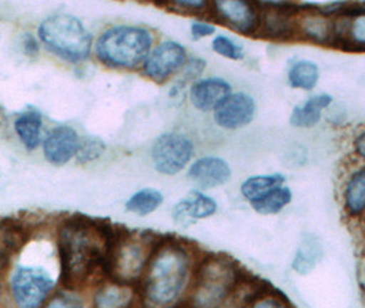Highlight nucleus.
<instances>
[{
	"label": "nucleus",
	"instance_id": "nucleus-1",
	"mask_svg": "<svg viewBox=\"0 0 365 308\" xmlns=\"http://www.w3.org/2000/svg\"><path fill=\"white\" fill-rule=\"evenodd\" d=\"M115 232L109 225L92 219H71L59 229L58 245L62 282L69 290L84 287L106 262Z\"/></svg>",
	"mask_w": 365,
	"mask_h": 308
},
{
	"label": "nucleus",
	"instance_id": "nucleus-2",
	"mask_svg": "<svg viewBox=\"0 0 365 308\" xmlns=\"http://www.w3.org/2000/svg\"><path fill=\"white\" fill-rule=\"evenodd\" d=\"M191 250L179 241H161L151 256L142 278V294L147 304L166 307L176 304L191 285L195 274Z\"/></svg>",
	"mask_w": 365,
	"mask_h": 308
},
{
	"label": "nucleus",
	"instance_id": "nucleus-3",
	"mask_svg": "<svg viewBox=\"0 0 365 308\" xmlns=\"http://www.w3.org/2000/svg\"><path fill=\"white\" fill-rule=\"evenodd\" d=\"M190 290V303L198 307H217L235 294L240 272L225 256H209L198 265Z\"/></svg>",
	"mask_w": 365,
	"mask_h": 308
},
{
	"label": "nucleus",
	"instance_id": "nucleus-4",
	"mask_svg": "<svg viewBox=\"0 0 365 308\" xmlns=\"http://www.w3.org/2000/svg\"><path fill=\"white\" fill-rule=\"evenodd\" d=\"M153 35L140 26H114L98 38L95 53L98 59L115 69H133L145 63L153 48Z\"/></svg>",
	"mask_w": 365,
	"mask_h": 308
},
{
	"label": "nucleus",
	"instance_id": "nucleus-5",
	"mask_svg": "<svg viewBox=\"0 0 365 308\" xmlns=\"http://www.w3.org/2000/svg\"><path fill=\"white\" fill-rule=\"evenodd\" d=\"M158 244L147 233H115L106 262V272L120 284L132 285L140 281Z\"/></svg>",
	"mask_w": 365,
	"mask_h": 308
},
{
	"label": "nucleus",
	"instance_id": "nucleus-6",
	"mask_svg": "<svg viewBox=\"0 0 365 308\" xmlns=\"http://www.w3.org/2000/svg\"><path fill=\"white\" fill-rule=\"evenodd\" d=\"M38 37L50 53L71 63L84 62L91 54V33L80 19L69 14L44 19L38 26Z\"/></svg>",
	"mask_w": 365,
	"mask_h": 308
},
{
	"label": "nucleus",
	"instance_id": "nucleus-7",
	"mask_svg": "<svg viewBox=\"0 0 365 308\" xmlns=\"http://www.w3.org/2000/svg\"><path fill=\"white\" fill-rule=\"evenodd\" d=\"M262 4L258 0H210L215 21L243 36H257Z\"/></svg>",
	"mask_w": 365,
	"mask_h": 308
},
{
	"label": "nucleus",
	"instance_id": "nucleus-8",
	"mask_svg": "<svg viewBox=\"0 0 365 308\" xmlns=\"http://www.w3.org/2000/svg\"><path fill=\"white\" fill-rule=\"evenodd\" d=\"M195 152L194 142L180 132H166L151 148V161L155 170L165 176H175L191 162Z\"/></svg>",
	"mask_w": 365,
	"mask_h": 308
},
{
	"label": "nucleus",
	"instance_id": "nucleus-9",
	"mask_svg": "<svg viewBox=\"0 0 365 308\" xmlns=\"http://www.w3.org/2000/svg\"><path fill=\"white\" fill-rule=\"evenodd\" d=\"M54 281L50 274L40 267H19L11 278V293L19 307L41 306L51 290Z\"/></svg>",
	"mask_w": 365,
	"mask_h": 308
},
{
	"label": "nucleus",
	"instance_id": "nucleus-10",
	"mask_svg": "<svg viewBox=\"0 0 365 308\" xmlns=\"http://www.w3.org/2000/svg\"><path fill=\"white\" fill-rule=\"evenodd\" d=\"M188 55L184 46L175 40H166L158 44L145 60L143 72L155 83H164L173 74L180 72Z\"/></svg>",
	"mask_w": 365,
	"mask_h": 308
},
{
	"label": "nucleus",
	"instance_id": "nucleus-11",
	"mask_svg": "<svg viewBox=\"0 0 365 308\" xmlns=\"http://www.w3.org/2000/svg\"><path fill=\"white\" fill-rule=\"evenodd\" d=\"M257 115L256 99L246 92H231L213 111L215 124L224 130L249 127Z\"/></svg>",
	"mask_w": 365,
	"mask_h": 308
},
{
	"label": "nucleus",
	"instance_id": "nucleus-12",
	"mask_svg": "<svg viewBox=\"0 0 365 308\" xmlns=\"http://www.w3.org/2000/svg\"><path fill=\"white\" fill-rule=\"evenodd\" d=\"M334 47L365 53V6L345 9L334 16Z\"/></svg>",
	"mask_w": 365,
	"mask_h": 308
},
{
	"label": "nucleus",
	"instance_id": "nucleus-13",
	"mask_svg": "<svg viewBox=\"0 0 365 308\" xmlns=\"http://www.w3.org/2000/svg\"><path fill=\"white\" fill-rule=\"evenodd\" d=\"M295 38L316 46H334V16L322 10H297L294 21Z\"/></svg>",
	"mask_w": 365,
	"mask_h": 308
},
{
	"label": "nucleus",
	"instance_id": "nucleus-14",
	"mask_svg": "<svg viewBox=\"0 0 365 308\" xmlns=\"http://www.w3.org/2000/svg\"><path fill=\"white\" fill-rule=\"evenodd\" d=\"M297 10L298 9H294L287 4L262 6L257 36L271 40L294 38V21Z\"/></svg>",
	"mask_w": 365,
	"mask_h": 308
},
{
	"label": "nucleus",
	"instance_id": "nucleus-15",
	"mask_svg": "<svg viewBox=\"0 0 365 308\" xmlns=\"http://www.w3.org/2000/svg\"><path fill=\"white\" fill-rule=\"evenodd\" d=\"M232 92V85L222 77H203L195 80L188 91L194 109L201 112H213L220 103Z\"/></svg>",
	"mask_w": 365,
	"mask_h": 308
},
{
	"label": "nucleus",
	"instance_id": "nucleus-16",
	"mask_svg": "<svg viewBox=\"0 0 365 308\" xmlns=\"http://www.w3.org/2000/svg\"><path fill=\"white\" fill-rule=\"evenodd\" d=\"M231 177V166L220 156H202L188 169V179L201 189H212L225 185Z\"/></svg>",
	"mask_w": 365,
	"mask_h": 308
},
{
	"label": "nucleus",
	"instance_id": "nucleus-17",
	"mask_svg": "<svg viewBox=\"0 0 365 308\" xmlns=\"http://www.w3.org/2000/svg\"><path fill=\"white\" fill-rule=\"evenodd\" d=\"M219 206L217 201L205 195L202 191H192L184 199L179 200L173 210L172 218L180 226H190L198 219L212 217L216 214Z\"/></svg>",
	"mask_w": 365,
	"mask_h": 308
},
{
	"label": "nucleus",
	"instance_id": "nucleus-18",
	"mask_svg": "<svg viewBox=\"0 0 365 308\" xmlns=\"http://www.w3.org/2000/svg\"><path fill=\"white\" fill-rule=\"evenodd\" d=\"M78 143L80 139L73 127H55L43 143V152L50 164L61 166L76 156Z\"/></svg>",
	"mask_w": 365,
	"mask_h": 308
},
{
	"label": "nucleus",
	"instance_id": "nucleus-19",
	"mask_svg": "<svg viewBox=\"0 0 365 308\" xmlns=\"http://www.w3.org/2000/svg\"><path fill=\"white\" fill-rule=\"evenodd\" d=\"M334 97L329 93H317L304 103L295 105L290 114V125L298 129H311L320 124L323 111L332 105Z\"/></svg>",
	"mask_w": 365,
	"mask_h": 308
},
{
	"label": "nucleus",
	"instance_id": "nucleus-20",
	"mask_svg": "<svg viewBox=\"0 0 365 308\" xmlns=\"http://www.w3.org/2000/svg\"><path fill=\"white\" fill-rule=\"evenodd\" d=\"M322 259L323 245L320 238L314 235H304L292 259V270L297 274L307 275L317 267Z\"/></svg>",
	"mask_w": 365,
	"mask_h": 308
},
{
	"label": "nucleus",
	"instance_id": "nucleus-21",
	"mask_svg": "<svg viewBox=\"0 0 365 308\" xmlns=\"http://www.w3.org/2000/svg\"><path fill=\"white\" fill-rule=\"evenodd\" d=\"M320 80L319 65L309 59H299L294 62L287 72V83L292 90L311 92L316 88Z\"/></svg>",
	"mask_w": 365,
	"mask_h": 308
},
{
	"label": "nucleus",
	"instance_id": "nucleus-22",
	"mask_svg": "<svg viewBox=\"0 0 365 308\" xmlns=\"http://www.w3.org/2000/svg\"><path fill=\"white\" fill-rule=\"evenodd\" d=\"M345 210L350 217H361L365 214V166L356 170L345 186L344 192Z\"/></svg>",
	"mask_w": 365,
	"mask_h": 308
},
{
	"label": "nucleus",
	"instance_id": "nucleus-23",
	"mask_svg": "<svg viewBox=\"0 0 365 308\" xmlns=\"http://www.w3.org/2000/svg\"><path fill=\"white\" fill-rule=\"evenodd\" d=\"M26 237L22 228L10 221H0V272L22 248Z\"/></svg>",
	"mask_w": 365,
	"mask_h": 308
},
{
	"label": "nucleus",
	"instance_id": "nucleus-24",
	"mask_svg": "<svg viewBox=\"0 0 365 308\" xmlns=\"http://www.w3.org/2000/svg\"><path fill=\"white\" fill-rule=\"evenodd\" d=\"M292 200V189L283 184L267 192L261 198L250 201V206L261 216H274L279 214L286 206H289Z\"/></svg>",
	"mask_w": 365,
	"mask_h": 308
},
{
	"label": "nucleus",
	"instance_id": "nucleus-25",
	"mask_svg": "<svg viewBox=\"0 0 365 308\" xmlns=\"http://www.w3.org/2000/svg\"><path fill=\"white\" fill-rule=\"evenodd\" d=\"M41 127H43L41 117L34 111L19 115L14 122V129L21 143L29 151L35 149L40 144Z\"/></svg>",
	"mask_w": 365,
	"mask_h": 308
},
{
	"label": "nucleus",
	"instance_id": "nucleus-26",
	"mask_svg": "<svg viewBox=\"0 0 365 308\" xmlns=\"http://www.w3.org/2000/svg\"><path fill=\"white\" fill-rule=\"evenodd\" d=\"M284 182H286V177L280 173L253 176L242 182L240 193H242L243 199L247 200L250 203L253 200L261 198L267 192L272 191L276 186L283 185Z\"/></svg>",
	"mask_w": 365,
	"mask_h": 308
},
{
	"label": "nucleus",
	"instance_id": "nucleus-27",
	"mask_svg": "<svg viewBox=\"0 0 365 308\" xmlns=\"http://www.w3.org/2000/svg\"><path fill=\"white\" fill-rule=\"evenodd\" d=\"M164 203V195L154 188H145L138 191L129 198L125 208L129 213L145 217L154 213Z\"/></svg>",
	"mask_w": 365,
	"mask_h": 308
},
{
	"label": "nucleus",
	"instance_id": "nucleus-28",
	"mask_svg": "<svg viewBox=\"0 0 365 308\" xmlns=\"http://www.w3.org/2000/svg\"><path fill=\"white\" fill-rule=\"evenodd\" d=\"M132 302V290L125 284H110L96 292L95 304L98 307H127Z\"/></svg>",
	"mask_w": 365,
	"mask_h": 308
},
{
	"label": "nucleus",
	"instance_id": "nucleus-29",
	"mask_svg": "<svg viewBox=\"0 0 365 308\" xmlns=\"http://www.w3.org/2000/svg\"><path fill=\"white\" fill-rule=\"evenodd\" d=\"M212 50L216 54L230 60H243L246 56L243 46L225 35H217L213 38Z\"/></svg>",
	"mask_w": 365,
	"mask_h": 308
},
{
	"label": "nucleus",
	"instance_id": "nucleus-30",
	"mask_svg": "<svg viewBox=\"0 0 365 308\" xmlns=\"http://www.w3.org/2000/svg\"><path fill=\"white\" fill-rule=\"evenodd\" d=\"M106 145L96 139V137H87L80 140L78 143V148H77V159L81 164H88V162H93L96 159H99L102 156V154L105 152Z\"/></svg>",
	"mask_w": 365,
	"mask_h": 308
},
{
	"label": "nucleus",
	"instance_id": "nucleus-31",
	"mask_svg": "<svg viewBox=\"0 0 365 308\" xmlns=\"http://www.w3.org/2000/svg\"><path fill=\"white\" fill-rule=\"evenodd\" d=\"M164 4L191 14H201L205 11H209L210 0H161Z\"/></svg>",
	"mask_w": 365,
	"mask_h": 308
},
{
	"label": "nucleus",
	"instance_id": "nucleus-32",
	"mask_svg": "<svg viewBox=\"0 0 365 308\" xmlns=\"http://www.w3.org/2000/svg\"><path fill=\"white\" fill-rule=\"evenodd\" d=\"M205 69H206V60L205 59L198 58V56L188 58L182 69L184 83H187V81L194 83L195 80L201 78L202 73L205 72Z\"/></svg>",
	"mask_w": 365,
	"mask_h": 308
},
{
	"label": "nucleus",
	"instance_id": "nucleus-33",
	"mask_svg": "<svg viewBox=\"0 0 365 308\" xmlns=\"http://www.w3.org/2000/svg\"><path fill=\"white\" fill-rule=\"evenodd\" d=\"M216 31V25L207 21H194L190 28L192 40H202L205 37L213 36Z\"/></svg>",
	"mask_w": 365,
	"mask_h": 308
},
{
	"label": "nucleus",
	"instance_id": "nucleus-34",
	"mask_svg": "<svg viewBox=\"0 0 365 308\" xmlns=\"http://www.w3.org/2000/svg\"><path fill=\"white\" fill-rule=\"evenodd\" d=\"M353 148L357 156H360L361 159H365V129H363L354 139L353 142Z\"/></svg>",
	"mask_w": 365,
	"mask_h": 308
},
{
	"label": "nucleus",
	"instance_id": "nucleus-35",
	"mask_svg": "<svg viewBox=\"0 0 365 308\" xmlns=\"http://www.w3.org/2000/svg\"><path fill=\"white\" fill-rule=\"evenodd\" d=\"M24 50L29 56L37 54V51H38V46H37L35 37L31 36L29 33H26L24 36Z\"/></svg>",
	"mask_w": 365,
	"mask_h": 308
},
{
	"label": "nucleus",
	"instance_id": "nucleus-36",
	"mask_svg": "<svg viewBox=\"0 0 365 308\" xmlns=\"http://www.w3.org/2000/svg\"><path fill=\"white\" fill-rule=\"evenodd\" d=\"M364 282H365V265H364Z\"/></svg>",
	"mask_w": 365,
	"mask_h": 308
}]
</instances>
